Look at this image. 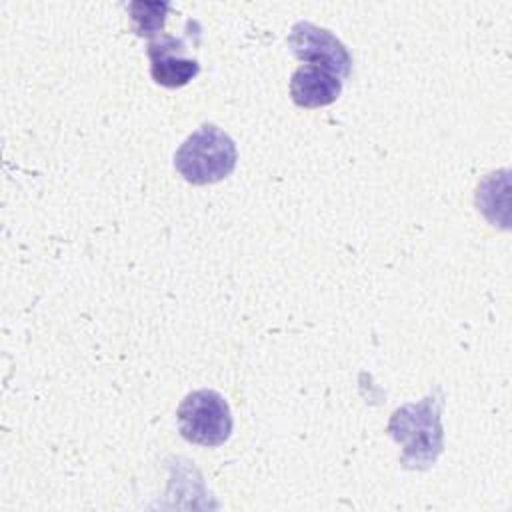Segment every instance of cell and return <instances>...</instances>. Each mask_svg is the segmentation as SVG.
Wrapping results in <instances>:
<instances>
[{
    "mask_svg": "<svg viewBox=\"0 0 512 512\" xmlns=\"http://www.w3.org/2000/svg\"><path fill=\"white\" fill-rule=\"evenodd\" d=\"M184 52V42L168 34H160L148 44L150 74L156 84L166 88H180L200 72L198 60L184 56Z\"/></svg>",
    "mask_w": 512,
    "mask_h": 512,
    "instance_id": "5",
    "label": "cell"
},
{
    "mask_svg": "<svg viewBox=\"0 0 512 512\" xmlns=\"http://www.w3.org/2000/svg\"><path fill=\"white\" fill-rule=\"evenodd\" d=\"M342 92V80L332 72L304 64L290 78V96L302 108H320L332 104Z\"/></svg>",
    "mask_w": 512,
    "mask_h": 512,
    "instance_id": "6",
    "label": "cell"
},
{
    "mask_svg": "<svg viewBox=\"0 0 512 512\" xmlns=\"http://www.w3.org/2000/svg\"><path fill=\"white\" fill-rule=\"evenodd\" d=\"M234 140L214 124H202L176 150L174 166L180 176L196 186L224 180L236 168Z\"/></svg>",
    "mask_w": 512,
    "mask_h": 512,
    "instance_id": "2",
    "label": "cell"
},
{
    "mask_svg": "<svg viewBox=\"0 0 512 512\" xmlns=\"http://www.w3.org/2000/svg\"><path fill=\"white\" fill-rule=\"evenodd\" d=\"M288 46L294 56L312 66H320L340 80L350 76L352 58L346 46L326 28H320L312 22L300 20L292 26L288 34Z\"/></svg>",
    "mask_w": 512,
    "mask_h": 512,
    "instance_id": "4",
    "label": "cell"
},
{
    "mask_svg": "<svg viewBox=\"0 0 512 512\" xmlns=\"http://www.w3.org/2000/svg\"><path fill=\"white\" fill-rule=\"evenodd\" d=\"M180 434L200 446H220L230 438L232 414L228 402L216 390L190 392L176 410Z\"/></svg>",
    "mask_w": 512,
    "mask_h": 512,
    "instance_id": "3",
    "label": "cell"
},
{
    "mask_svg": "<svg viewBox=\"0 0 512 512\" xmlns=\"http://www.w3.org/2000/svg\"><path fill=\"white\" fill-rule=\"evenodd\" d=\"M442 390L436 388L416 404L396 408L388 422V434L402 446L400 464L410 470L430 468L444 448Z\"/></svg>",
    "mask_w": 512,
    "mask_h": 512,
    "instance_id": "1",
    "label": "cell"
},
{
    "mask_svg": "<svg viewBox=\"0 0 512 512\" xmlns=\"http://www.w3.org/2000/svg\"><path fill=\"white\" fill-rule=\"evenodd\" d=\"M168 2H130L128 10L134 22V32L138 36H154L164 28Z\"/></svg>",
    "mask_w": 512,
    "mask_h": 512,
    "instance_id": "7",
    "label": "cell"
}]
</instances>
